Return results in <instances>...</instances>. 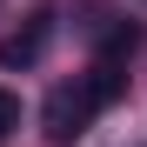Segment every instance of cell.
I'll return each instance as SVG.
<instances>
[{
	"mask_svg": "<svg viewBox=\"0 0 147 147\" xmlns=\"http://www.w3.org/2000/svg\"><path fill=\"white\" fill-rule=\"evenodd\" d=\"M107 100L94 94V80L80 74V80H60L54 94H47V107H40V120H47V147H74L87 127H94V114H100Z\"/></svg>",
	"mask_w": 147,
	"mask_h": 147,
	"instance_id": "1",
	"label": "cell"
},
{
	"mask_svg": "<svg viewBox=\"0 0 147 147\" xmlns=\"http://www.w3.org/2000/svg\"><path fill=\"white\" fill-rule=\"evenodd\" d=\"M47 40H54V7H40L27 27H13L7 40H0V67H7V74H13V67H34V60L47 54Z\"/></svg>",
	"mask_w": 147,
	"mask_h": 147,
	"instance_id": "2",
	"label": "cell"
},
{
	"mask_svg": "<svg viewBox=\"0 0 147 147\" xmlns=\"http://www.w3.org/2000/svg\"><path fill=\"white\" fill-rule=\"evenodd\" d=\"M13 127H20V100H13V94H7V87H0V140H7Z\"/></svg>",
	"mask_w": 147,
	"mask_h": 147,
	"instance_id": "3",
	"label": "cell"
}]
</instances>
